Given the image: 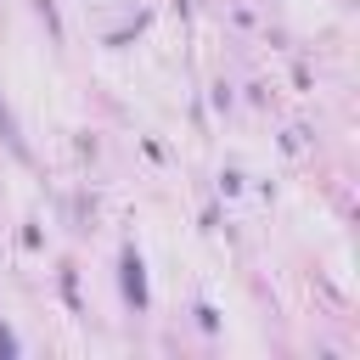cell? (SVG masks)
<instances>
[{
  "label": "cell",
  "mask_w": 360,
  "mask_h": 360,
  "mask_svg": "<svg viewBox=\"0 0 360 360\" xmlns=\"http://www.w3.org/2000/svg\"><path fill=\"white\" fill-rule=\"evenodd\" d=\"M124 270H129V276H124V287H129V298L141 304V259L129 253V259H124Z\"/></svg>",
  "instance_id": "6da1fadb"
}]
</instances>
